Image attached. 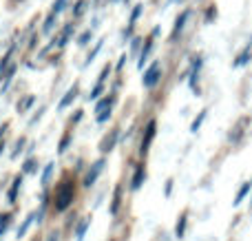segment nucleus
<instances>
[{
  "instance_id": "nucleus-19",
  "label": "nucleus",
  "mask_w": 252,
  "mask_h": 241,
  "mask_svg": "<svg viewBox=\"0 0 252 241\" xmlns=\"http://www.w3.org/2000/svg\"><path fill=\"white\" fill-rule=\"evenodd\" d=\"M33 166H35V159H27V164H25V173H31V171H33Z\"/></svg>"
},
{
  "instance_id": "nucleus-13",
  "label": "nucleus",
  "mask_w": 252,
  "mask_h": 241,
  "mask_svg": "<svg viewBox=\"0 0 252 241\" xmlns=\"http://www.w3.org/2000/svg\"><path fill=\"white\" fill-rule=\"evenodd\" d=\"M206 115H208V113H206V111H204V113H201V115H199V118H197V120H195V122H192V126H190V131H192V133H197V131H199L201 122H204V120H206Z\"/></svg>"
},
{
  "instance_id": "nucleus-3",
  "label": "nucleus",
  "mask_w": 252,
  "mask_h": 241,
  "mask_svg": "<svg viewBox=\"0 0 252 241\" xmlns=\"http://www.w3.org/2000/svg\"><path fill=\"white\" fill-rule=\"evenodd\" d=\"M102 168H104V159H100V162L93 164V168L87 173V177H84V181H82L84 188H91V186L95 184V180H97V175L102 173Z\"/></svg>"
},
{
  "instance_id": "nucleus-9",
  "label": "nucleus",
  "mask_w": 252,
  "mask_h": 241,
  "mask_svg": "<svg viewBox=\"0 0 252 241\" xmlns=\"http://www.w3.org/2000/svg\"><path fill=\"white\" fill-rule=\"evenodd\" d=\"M75 93H78V87H73V89H69V93H66V95H64V100H62L60 102V104H58V109H66V106H69V102L71 100H75Z\"/></svg>"
},
{
  "instance_id": "nucleus-1",
  "label": "nucleus",
  "mask_w": 252,
  "mask_h": 241,
  "mask_svg": "<svg viewBox=\"0 0 252 241\" xmlns=\"http://www.w3.org/2000/svg\"><path fill=\"white\" fill-rule=\"evenodd\" d=\"M75 195H78V181L73 180V177L69 175V173H64L62 175V180L56 184V188H53V197H51V208L53 212H64L71 208V204L75 202Z\"/></svg>"
},
{
  "instance_id": "nucleus-21",
  "label": "nucleus",
  "mask_w": 252,
  "mask_h": 241,
  "mask_svg": "<svg viewBox=\"0 0 252 241\" xmlns=\"http://www.w3.org/2000/svg\"><path fill=\"white\" fill-rule=\"evenodd\" d=\"M91 38V31H87V33H82V38H80V44H87V40Z\"/></svg>"
},
{
  "instance_id": "nucleus-14",
  "label": "nucleus",
  "mask_w": 252,
  "mask_h": 241,
  "mask_svg": "<svg viewBox=\"0 0 252 241\" xmlns=\"http://www.w3.org/2000/svg\"><path fill=\"white\" fill-rule=\"evenodd\" d=\"M31 219H33V215H31V217H27V219H25V224H22V228L18 230V237H22V235L27 233V228H29V226H31Z\"/></svg>"
},
{
  "instance_id": "nucleus-11",
  "label": "nucleus",
  "mask_w": 252,
  "mask_h": 241,
  "mask_svg": "<svg viewBox=\"0 0 252 241\" xmlns=\"http://www.w3.org/2000/svg\"><path fill=\"white\" fill-rule=\"evenodd\" d=\"M20 184H22V177H16V181H13V186H11V190H9V204H13L16 202V193H18V188H20Z\"/></svg>"
},
{
  "instance_id": "nucleus-15",
  "label": "nucleus",
  "mask_w": 252,
  "mask_h": 241,
  "mask_svg": "<svg viewBox=\"0 0 252 241\" xmlns=\"http://www.w3.org/2000/svg\"><path fill=\"white\" fill-rule=\"evenodd\" d=\"M248 56H250V47L246 49V51L239 56V60H237V64H246V62H248Z\"/></svg>"
},
{
  "instance_id": "nucleus-20",
  "label": "nucleus",
  "mask_w": 252,
  "mask_h": 241,
  "mask_svg": "<svg viewBox=\"0 0 252 241\" xmlns=\"http://www.w3.org/2000/svg\"><path fill=\"white\" fill-rule=\"evenodd\" d=\"M62 7H64V0H58V2L53 4V13H60Z\"/></svg>"
},
{
  "instance_id": "nucleus-16",
  "label": "nucleus",
  "mask_w": 252,
  "mask_h": 241,
  "mask_svg": "<svg viewBox=\"0 0 252 241\" xmlns=\"http://www.w3.org/2000/svg\"><path fill=\"white\" fill-rule=\"evenodd\" d=\"M69 140H71V133H66V135L62 137V142H60V153H64V151H66V144H69Z\"/></svg>"
},
{
  "instance_id": "nucleus-12",
  "label": "nucleus",
  "mask_w": 252,
  "mask_h": 241,
  "mask_svg": "<svg viewBox=\"0 0 252 241\" xmlns=\"http://www.w3.org/2000/svg\"><path fill=\"white\" fill-rule=\"evenodd\" d=\"M188 16H190V11H184L182 16L177 18V27H175V33H177V31H182V29H184V22L188 20Z\"/></svg>"
},
{
  "instance_id": "nucleus-18",
  "label": "nucleus",
  "mask_w": 252,
  "mask_h": 241,
  "mask_svg": "<svg viewBox=\"0 0 252 241\" xmlns=\"http://www.w3.org/2000/svg\"><path fill=\"white\" fill-rule=\"evenodd\" d=\"M100 91H102V82H97L95 89H93V93H91V100H95V97L100 95Z\"/></svg>"
},
{
  "instance_id": "nucleus-4",
  "label": "nucleus",
  "mask_w": 252,
  "mask_h": 241,
  "mask_svg": "<svg viewBox=\"0 0 252 241\" xmlns=\"http://www.w3.org/2000/svg\"><path fill=\"white\" fill-rule=\"evenodd\" d=\"M118 140H120V128H113V131H111L109 135L102 140L100 151H102V153H111V151L115 149V144H118Z\"/></svg>"
},
{
  "instance_id": "nucleus-6",
  "label": "nucleus",
  "mask_w": 252,
  "mask_h": 241,
  "mask_svg": "<svg viewBox=\"0 0 252 241\" xmlns=\"http://www.w3.org/2000/svg\"><path fill=\"white\" fill-rule=\"evenodd\" d=\"M144 180H146V171H144V166H137V171H135V175H133V181H130V188L137 190Z\"/></svg>"
},
{
  "instance_id": "nucleus-22",
  "label": "nucleus",
  "mask_w": 252,
  "mask_h": 241,
  "mask_svg": "<svg viewBox=\"0 0 252 241\" xmlns=\"http://www.w3.org/2000/svg\"><path fill=\"white\" fill-rule=\"evenodd\" d=\"M11 2H20V0H11Z\"/></svg>"
},
{
  "instance_id": "nucleus-17",
  "label": "nucleus",
  "mask_w": 252,
  "mask_h": 241,
  "mask_svg": "<svg viewBox=\"0 0 252 241\" xmlns=\"http://www.w3.org/2000/svg\"><path fill=\"white\" fill-rule=\"evenodd\" d=\"M84 7H87V2H78V4H75V16H82Z\"/></svg>"
},
{
  "instance_id": "nucleus-8",
  "label": "nucleus",
  "mask_w": 252,
  "mask_h": 241,
  "mask_svg": "<svg viewBox=\"0 0 252 241\" xmlns=\"http://www.w3.org/2000/svg\"><path fill=\"white\" fill-rule=\"evenodd\" d=\"M250 188H252V181H246V184L241 186V190H239V193H237V197H235V202H232V204H235V206H237V204H241V202H244V197L250 193Z\"/></svg>"
},
{
  "instance_id": "nucleus-10",
  "label": "nucleus",
  "mask_w": 252,
  "mask_h": 241,
  "mask_svg": "<svg viewBox=\"0 0 252 241\" xmlns=\"http://www.w3.org/2000/svg\"><path fill=\"white\" fill-rule=\"evenodd\" d=\"M120 202H122V188L118 186V190H115V197H113V204H111V215H118Z\"/></svg>"
},
{
  "instance_id": "nucleus-7",
  "label": "nucleus",
  "mask_w": 252,
  "mask_h": 241,
  "mask_svg": "<svg viewBox=\"0 0 252 241\" xmlns=\"http://www.w3.org/2000/svg\"><path fill=\"white\" fill-rule=\"evenodd\" d=\"M186 217H188V211H184V215L179 217V221H177V228H175V235H177L179 239H182L184 233H186Z\"/></svg>"
},
{
  "instance_id": "nucleus-5",
  "label": "nucleus",
  "mask_w": 252,
  "mask_h": 241,
  "mask_svg": "<svg viewBox=\"0 0 252 241\" xmlns=\"http://www.w3.org/2000/svg\"><path fill=\"white\" fill-rule=\"evenodd\" d=\"M155 131H157V122H155V120H151V122H148V126H146V137L142 140V155H146L148 146H151L153 137H155Z\"/></svg>"
},
{
  "instance_id": "nucleus-2",
  "label": "nucleus",
  "mask_w": 252,
  "mask_h": 241,
  "mask_svg": "<svg viewBox=\"0 0 252 241\" xmlns=\"http://www.w3.org/2000/svg\"><path fill=\"white\" fill-rule=\"evenodd\" d=\"M159 75H161V69H159V64L155 62V64H153L151 69L144 73V87H146V89H153L157 82H159Z\"/></svg>"
}]
</instances>
